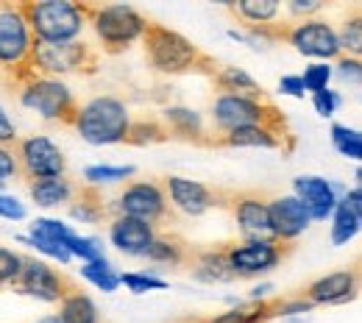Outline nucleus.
<instances>
[{
	"instance_id": "1",
	"label": "nucleus",
	"mask_w": 362,
	"mask_h": 323,
	"mask_svg": "<svg viewBox=\"0 0 362 323\" xmlns=\"http://www.w3.org/2000/svg\"><path fill=\"white\" fill-rule=\"evenodd\" d=\"M142 50L148 64L165 76H206L215 78L221 61L198 45H192L179 31H170L159 23H148L142 34Z\"/></svg>"
},
{
	"instance_id": "2",
	"label": "nucleus",
	"mask_w": 362,
	"mask_h": 323,
	"mask_svg": "<svg viewBox=\"0 0 362 323\" xmlns=\"http://www.w3.org/2000/svg\"><path fill=\"white\" fill-rule=\"evenodd\" d=\"M34 47L37 40L20 11V3L0 0V73L8 84L20 87L34 78Z\"/></svg>"
},
{
	"instance_id": "3",
	"label": "nucleus",
	"mask_w": 362,
	"mask_h": 323,
	"mask_svg": "<svg viewBox=\"0 0 362 323\" xmlns=\"http://www.w3.org/2000/svg\"><path fill=\"white\" fill-rule=\"evenodd\" d=\"M20 11L37 42H73L87 28L84 3L70 0H23Z\"/></svg>"
},
{
	"instance_id": "4",
	"label": "nucleus",
	"mask_w": 362,
	"mask_h": 323,
	"mask_svg": "<svg viewBox=\"0 0 362 323\" xmlns=\"http://www.w3.org/2000/svg\"><path fill=\"white\" fill-rule=\"evenodd\" d=\"M84 14H87V25L95 31L100 50L109 56H117L123 50L134 45L136 40H142L145 28L151 20H145L136 8L132 6H120V3H84Z\"/></svg>"
},
{
	"instance_id": "5",
	"label": "nucleus",
	"mask_w": 362,
	"mask_h": 323,
	"mask_svg": "<svg viewBox=\"0 0 362 323\" xmlns=\"http://www.w3.org/2000/svg\"><path fill=\"white\" fill-rule=\"evenodd\" d=\"M212 126L221 134H228L234 129H248V126H268L276 131H290L287 114L271 103V100H254L243 95H218L212 103Z\"/></svg>"
},
{
	"instance_id": "6",
	"label": "nucleus",
	"mask_w": 362,
	"mask_h": 323,
	"mask_svg": "<svg viewBox=\"0 0 362 323\" xmlns=\"http://www.w3.org/2000/svg\"><path fill=\"white\" fill-rule=\"evenodd\" d=\"M73 126L92 145H115V142L126 139L132 117H129V109L123 100L103 95V98H92L90 103L78 106Z\"/></svg>"
},
{
	"instance_id": "7",
	"label": "nucleus",
	"mask_w": 362,
	"mask_h": 323,
	"mask_svg": "<svg viewBox=\"0 0 362 323\" xmlns=\"http://www.w3.org/2000/svg\"><path fill=\"white\" fill-rule=\"evenodd\" d=\"M34 76H95L100 67V53L92 45L73 40V42H37L31 59Z\"/></svg>"
},
{
	"instance_id": "8",
	"label": "nucleus",
	"mask_w": 362,
	"mask_h": 323,
	"mask_svg": "<svg viewBox=\"0 0 362 323\" xmlns=\"http://www.w3.org/2000/svg\"><path fill=\"white\" fill-rule=\"evenodd\" d=\"M20 103L31 112H37L40 117H45L50 123H62V126H73L76 114H78V100L70 93L67 84L45 78V76H34L25 84L17 87Z\"/></svg>"
},
{
	"instance_id": "9",
	"label": "nucleus",
	"mask_w": 362,
	"mask_h": 323,
	"mask_svg": "<svg viewBox=\"0 0 362 323\" xmlns=\"http://www.w3.org/2000/svg\"><path fill=\"white\" fill-rule=\"evenodd\" d=\"M293 254V242L265 237V240H240L226 242V259L234 278H257L271 274Z\"/></svg>"
},
{
	"instance_id": "10",
	"label": "nucleus",
	"mask_w": 362,
	"mask_h": 323,
	"mask_svg": "<svg viewBox=\"0 0 362 323\" xmlns=\"http://www.w3.org/2000/svg\"><path fill=\"white\" fill-rule=\"evenodd\" d=\"M11 290L20 293V295H31L37 301L59 304L64 295H70L73 290H78V284L70 276H64L62 271L50 268L47 262L37 259V257H23L20 276L11 281Z\"/></svg>"
},
{
	"instance_id": "11",
	"label": "nucleus",
	"mask_w": 362,
	"mask_h": 323,
	"mask_svg": "<svg viewBox=\"0 0 362 323\" xmlns=\"http://www.w3.org/2000/svg\"><path fill=\"white\" fill-rule=\"evenodd\" d=\"M14 156H17L20 179H25L28 184L64 176L67 170L62 148L47 137H20L14 142Z\"/></svg>"
},
{
	"instance_id": "12",
	"label": "nucleus",
	"mask_w": 362,
	"mask_h": 323,
	"mask_svg": "<svg viewBox=\"0 0 362 323\" xmlns=\"http://www.w3.org/2000/svg\"><path fill=\"white\" fill-rule=\"evenodd\" d=\"M117 212L123 218L142 221V223H148L153 229L159 223H165V221H173L165 187L156 179H151V182H132L120 192V198H117Z\"/></svg>"
},
{
	"instance_id": "13",
	"label": "nucleus",
	"mask_w": 362,
	"mask_h": 323,
	"mask_svg": "<svg viewBox=\"0 0 362 323\" xmlns=\"http://www.w3.org/2000/svg\"><path fill=\"white\" fill-rule=\"evenodd\" d=\"M162 187H165L168 204H173L179 212L189 215V218H198L209 209H228V201H231L228 189H215V187H206L201 182L181 179V176L162 179Z\"/></svg>"
},
{
	"instance_id": "14",
	"label": "nucleus",
	"mask_w": 362,
	"mask_h": 323,
	"mask_svg": "<svg viewBox=\"0 0 362 323\" xmlns=\"http://www.w3.org/2000/svg\"><path fill=\"white\" fill-rule=\"evenodd\" d=\"M284 42L293 45L298 53L304 56H313V59H326V61H337L343 53L340 40H337V31L323 23V20H296V23H287V31H284Z\"/></svg>"
},
{
	"instance_id": "15",
	"label": "nucleus",
	"mask_w": 362,
	"mask_h": 323,
	"mask_svg": "<svg viewBox=\"0 0 362 323\" xmlns=\"http://www.w3.org/2000/svg\"><path fill=\"white\" fill-rule=\"evenodd\" d=\"M360 293V271L357 265L349 271H337L329 276L317 278L310 287H304V293L298 298H304L310 307H332V304H349L354 301Z\"/></svg>"
},
{
	"instance_id": "16",
	"label": "nucleus",
	"mask_w": 362,
	"mask_h": 323,
	"mask_svg": "<svg viewBox=\"0 0 362 323\" xmlns=\"http://www.w3.org/2000/svg\"><path fill=\"white\" fill-rule=\"evenodd\" d=\"M228 209L240 226L243 240H265L271 237L268 226V195L265 192H231Z\"/></svg>"
},
{
	"instance_id": "17",
	"label": "nucleus",
	"mask_w": 362,
	"mask_h": 323,
	"mask_svg": "<svg viewBox=\"0 0 362 323\" xmlns=\"http://www.w3.org/2000/svg\"><path fill=\"white\" fill-rule=\"evenodd\" d=\"M268 226H271V237L293 242L296 237H301L307 231L310 215L296 195L268 198Z\"/></svg>"
},
{
	"instance_id": "18",
	"label": "nucleus",
	"mask_w": 362,
	"mask_h": 323,
	"mask_svg": "<svg viewBox=\"0 0 362 323\" xmlns=\"http://www.w3.org/2000/svg\"><path fill=\"white\" fill-rule=\"evenodd\" d=\"M212 148H276L290 153L296 148V137L290 131H276L268 126H248V129H234L228 134L212 137Z\"/></svg>"
},
{
	"instance_id": "19",
	"label": "nucleus",
	"mask_w": 362,
	"mask_h": 323,
	"mask_svg": "<svg viewBox=\"0 0 362 323\" xmlns=\"http://www.w3.org/2000/svg\"><path fill=\"white\" fill-rule=\"evenodd\" d=\"M296 189V198L304 204L310 221H326L332 212H334V204H337V195H334V184H329L326 179H317V176H298L293 182Z\"/></svg>"
},
{
	"instance_id": "20",
	"label": "nucleus",
	"mask_w": 362,
	"mask_h": 323,
	"mask_svg": "<svg viewBox=\"0 0 362 323\" xmlns=\"http://www.w3.org/2000/svg\"><path fill=\"white\" fill-rule=\"evenodd\" d=\"M162 123H165L170 139L192 142L198 148H212V137L215 134H206L201 114L192 112V109H187V106H168L162 112Z\"/></svg>"
},
{
	"instance_id": "21",
	"label": "nucleus",
	"mask_w": 362,
	"mask_h": 323,
	"mask_svg": "<svg viewBox=\"0 0 362 323\" xmlns=\"http://www.w3.org/2000/svg\"><path fill=\"white\" fill-rule=\"evenodd\" d=\"M153 237H156V229H153V226H148V223H142V221H134V218H123V215H117V218L112 221V226H109V240H112V245H115L117 251L129 254V257H145V251H148V245L153 242Z\"/></svg>"
},
{
	"instance_id": "22",
	"label": "nucleus",
	"mask_w": 362,
	"mask_h": 323,
	"mask_svg": "<svg viewBox=\"0 0 362 323\" xmlns=\"http://www.w3.org/2000/svg\"><path fill=\"white\" fill-rule=\"evenodd\" d=\"M334 223H332V242L334 245H343L349 242L357 231H360L362 223V189L354 187L349 189L337 204H334Z\"/></svg>"
},
{
	"instance_id": "23",
	"label": "nucleus",
	"mask_w": 362,
	"mask_h": 323,
	"mask_svg": "<svg viewBox=\"0 0 362 323\" xmlns=\"http://www.w3.org/2000/svg\"><path fill=\"white\" fill-rule=\"evenodd\" d=\"M189 274L198 281H209V284H226L234 281V274L228 268L226 259V242H218L215 248H206V251H192V259H189Z\"/></svg>"
},
{
	"instance_id": "24",
	"label": "nucleus",
	"mask_w": 362,
	"mask_h": 323,
	"mask_svg": "<svg viewBox=\"0 0 362 323\" xmlns=\"http://www.w3.org/2000/svg\"><path fill=\"white\" fill-rule=\"evenodd\" d=\"M78 187H81V182H73V179H67V176H56V179L34 182V184H28V189H31V198H34L37 206H42V209H56V206L73 204Z\"/></svg>"
},
{
	"instance_id": "25",
	"label": "nucleus",
	"mask_w": 362,
	"mask_h": 323,
	"mask_svg": "<svg viewBox=\"0 0 362 323\" xmlns=\"http://www.w3.org/2000/svg\"><path fill=\"white\" fill-rule=\"evenodd\" d=\"M281 301L284 298H257L251 304H240L234 310H228L218 318H201L204 323H268L271 318L281 315Z\"/></svg>"
},
{
	"instance_id": "26",
	"label": "nucleus",
	"mask_w": 362,
	"mask_h": 323,
	"mask_svg": "<svg viewBox=\"0 0 362 323\" xmlns=\"http://www.w3.org/2000/svg\"><path fill=\"white\" fill-rule=\"evenodd\" d=\"M145 259L159 262V265L181 268V265H189V259H192V248L181 240L179 234H156L153 242H151L148 251H145Z\"/></svg>"
},
{
	"instance_id": "27",
	"label": "nucleus",
	"mask_w": 362,
	"mask_h": 323,
	"mask_svg": "<svg viewBox=\"0 0 362 323\" xmlns=\"http://www.w3.org/2000/svg\"><path fill=\"white\" fill-rule=\"evenodd\" d=\"M215 87L221 90V95H243V98H254V100H271L268 93L262 90V84H257L245 70L240 67H228L221 64V70L215 73Z\"/></svg>"
},
{
	"instance_id": "28",
	"label": "nucleus",
	"mask_w": 362,
	"mask_h": 323,
	"mask_svg": "<svg viewBox=\"0 0 362 323\" xmlns=\"http://www.w3.org/2000/svg\"><path fill=\"white\" fill-rule=\"evenodd\" d=\"M226 8L234 20H240L243 28L268 25V23L276 20V14L281 11V6L276 0H240V3H228Z\"/></svg>"
},
{
	"instance_id": "29",
	"label": "nucleus",
	"mask_w": 362,
	"mask_h": 323,
	"mask_svg": "<svg viewBox=\"0 0 362 323\" xmlns=\"http://www.w3.org/2000/svg\"><path fill=\"white\" fill-rule=\"evenodd\" d=\"M106 215V204L103 195L95 189L92 184H81L73 204H70V218L81 221V223H100Z\"/></svg>"
},
{
	"instance_id": "30",
	"label": "nucleus",
	"mask_w": 362,
	"mask_h": 323,
	"mask_svg": "<svg viewBox=\"0 0 362 323\" xmlns=\"http://www.w3.org/2000/svg\"><path fill=\"white\" fill-rule=\"evenodd\" d=\"M59 321L62 323H100L98 307L92 298L81 290H73L59 301Z\"/></svg>"
},
{
	"instance_id": "31",
	"label": "nucleus",
	"mask_w": 362,
	"mask_h": 323,
	"mask_svg": "<svg viewBox=\"0 0 362 323\" xmlns=\"http://www.w3.org/2000/svg\"><path fill=\"white\" fill-rule=\"evenodd\" d=\"M168 139H170V134H168L165 123L151 117V120H136V123L132 120L123 142L126 145H159V142H168Z\"/></svg>"
},
{
	"instance_id": "32",
	"label": "nucleus",
	"mask_w": 362,
	"mask_h": 323,
	"mask_svg": "<svg viewBox=\"0 0 362 323\" xmlns=\"http://www.w3.org/2000/svg\"><path fill=\"white\" fill-rule=\"evenodd\" d=\"M337 40H340V47H343L346 56L360 59V53H362V6H354L351 17H346V23H343Z\"/></svg>"
},
{
	"instance_id": "33",
	"label": "nucleus",
	"mask_w": 362,
	"mask_h": 323,
	"mask_svg": "<svg viewBox=\"0 0 362 323\" xmlns=\"http://www.w3.org/2000/svg\"><path fill=\"white\" fill-rule=\"evenodd\" d=\"M31 234H40V237H47V240L59 242L67 254L73 251V245H76V240H78V234H76V231H70L64 223L50 221V218H37V221L31 223Z\"/></svg>"
},
{
	"instance_id": "34",
	"label": "nucleus",
	"mask_w": 362,
	"mask_h": 323,
	"mask_svg": "<svg viewBox=\"0 0 362 323\" xmlns=\"http://www.w3.org/2000/svg\"><path fill=\"white\" fill-rule=\"evenodd\" d=\"M332 145L337 148V153H343L346 159H362V134L357 129H349V126H340L334 123L332 126Z\"/></svg>"
},
{
	"instance_id": "35",
	"label": "nucleus",
	"mask_w": 362,
	"mask_h": 323,
	"mask_svg": "<svg viewBox=\"0 0 362 323\" xmlns=\"http://www.w3.org/2000/svg\"><path fill=\"white\" fill-rule=\"evenodd\" d=\"M81 276L92 281L98 290H103V293H112V290H117V284H120V276L115 274V268L106 262V259H95V262H84V268H81Z\"/></svg>"
},
{
	"instance_id": "36",
	"label": "nucleus",
	"mask_w": 362,
	"mask_h": 323,
	"mask_svg": "<svg viewBox=\"0 0 362 323\" xmlns=\"http://www.w3.org/2000/svg\"><path fill=\"white\" fill-rule=\"evenodd\" d=\"M134 168H109V165H98V168H87L84 170V179L87 184H103V182H123L129 176H134Z\"/></svg>"
},
{
	"instance_id": "37",
	"label": "nucleus",
	"mask_w": 362,
	"mask_h": 323,
	"mask_svg": "<svg viewBox=\"0 0 362 323\" xmlns=\"http://www.w3.org/2000/svg\"><path fill=\"white\" fill-rule=\"evenodd\" d=\"M329 78H332V67H329V64H310V67L304 70V76H301L304 93L315 95V93H320V90H326Z\"/></svg>"
},
{
	"instance_id": "38",
	"label": "nucleus",
	"mask_w": 362,
	"mask_h": 323,
	"mask_svg": "<svg viewBox=\"0 0 362 323\" xmlns=\"http://www.w3.org/2000/svg\"><path fill=\"white\" fill-rule=\"evenodd\" d=\"M120 281L132 290V293H148V290H165L168 287V281L165 278H156L151 276V274H120Z\"/></svg>"
},
{
	"instance_id": "39",
	"label": "nucleus",
	"mask_w": 362,
	"mask_h": 323,
	"mask_svg": "<svg viewBox=\"0 0 362 323\" xmlns=\"http://www.w3.org/2000/svg\"><path fill=\"white\" fill-rule=\"evenodd\" d=\"M20 268H23V257L8 248H0V287H11V281L20 276Z\"/></svg>"
},
{
	"instance_id": "40",
	"label": "nucleus",
	"mask_w": 362,
	"mask_h": 323,
	"mask_svg": "<svg viewBox=\"0 0 362 323\" xmlns=\"http://www.w3.org/2000/svg\"><path fill=\"white\" fill-rule=\"evenodd\" d=\"M23 242H28V245H34L37 251H42L47 257H53V259H59V262H70L73 257L59 245V242H53V240H47V237H40V234H28V237H20Z\"/></svg>"
},
{
	"instance_id": "41",
	"label": "nucleus",
	"mask_w": 362,
	"mask_h": 323,
	"mask_svg": "<svg viewBox=\"0 0 362 323\" xmlns=\"http://www.w3.org/2000/svg\"><path fill=\"white\" fill-rule=\"evenodd\" d=\"M313 106H315L317 114L332 117V114L337 112V106H340V95L332 93V90H320V93L313 95Z\"/></svg>"
},
{
	"instance_id": "42",
	"label": "nucleus",
	"mask_w": 362,
	"mask_h": 323,
	"mask_svg": "<svg viewBox=\"0 0 362 323\" xmlns=\"http://www.w3.org/2000/svg\"><path fill=\"white\" fill-rule=\"evenodd\" d=\"M20 168H17V156L14 148H0V184H6L8 179H17Z\"/></svg>"
},
{
	"instance_id": "43",
	"label": "nucleus",
	"mask_w": 362,
	"mask_h": 323,
	"mask_svg": "<svg viewBox=\"0 0 362 323\" xmlns=\"http://www.w3.org/2000/svg\"><path fill=\"white\" fill-rule=\"evenodd\" d=\"M17 139H20V134H17L14 123L8 120L6 109L0 106V148H14V142H17Z\"/></svg>"
},
{
	"instance_id": "44",
	"label": "nucleus",
	"mask_w": 362,
	"mask_h": 323,
	"mask_svg": "<svg viewBox=\"0 0 362 323\" xmlns=\"http://www.w3.org/2000/svg\"><path fill=\"white\" fill-rule=\"evenodd\" d=\"M0 218L20 221V218H25V206H23V204H17V201H14V198H8V195H0Z\"/></svg>"
},
{
	"instance_id": "45",
	"label": "nucleus",
	"mask_w": 362,
	"mask_h": 323,
	"mask_svg": "<svg viewBox=\"0 0 362 323\" xmlns=\"http://www.w3.org/2000/svg\"><path fill=\"white\" fill-rule=\"evenodd\" d=\"M279 93L281 95H293V98H304V84H301V76H284L279 81Z\"/></svg>"
},
{
	"instance_id": "46",
	"label": "nucleus",
	"mask_w": 362,
	"mask_h": 323,
	"mask_svg": "<svg viewBox=\"0 0 362 323\" xmlns=\"http://www.w3.org/2000/svg\"><path fill=\"white\" fill-rule=\"evenodd\" d=\"M337 67H340V76L343 78H354V81H360V59H351V56H340L337 59Z\"/></svg>"
},
{
	"instance_id": "47",
	"label": "nucleus",
	"mask_w": 362,
	"mask_h": 323,
	"mask_svg": "<svg viewBox=\"0 0 362 323\" xmlns=\"http://www.w3.org/2000/svg\"><path fill=\"white\" fill-rule=\"evenodd\" d=\"M323 8V3H307V0H293L290 6H287V11L293 14V17H304L307 20V14H315V11H320Z\"/></svg>"
},
{
	"instance_id": "48",
	"label": "nucleus",
	"mask_w": 362,
	"mask_h": 323,
	"mask_svg": "<svg viewBox=\"0 0 362 323\" xmlns=\"http://www.w3.org/2000/svg\"><path fill=\"white\" fill-rule=\"evenodd\" d=\"M37 323H62V321H59V315H47V318H42V321Z\"/></svg>"
},
{
	"instance_id": "49",
	"label": "nucleus",
	"mask_w": 362,
	"mask_h": 323,
	"mask_svg": "<svg viewBox=\"0 0 362 323\" xmlns=\"http://www.w3.org/2000/svg\"><path fill=\"white\" fill-rule=\"evenodd\" d=\"M184 323H204L201 318H195V321H184Z\"/></svg>"
},
{
	"instance_id": "50",
	"label": "nucleus",
	"mask_w": 362,
	"mask_h": 323,
	"mask_svg": "<svg viewBox=\"0 0 362 323\" xmlns=\"http://www.w3.org/2000/svg\"><path fill=\"white\" fill-rule=\"evenodd\" d=\"M181 323H184V321H181Z\"/></svg>"
}]
</instances>
